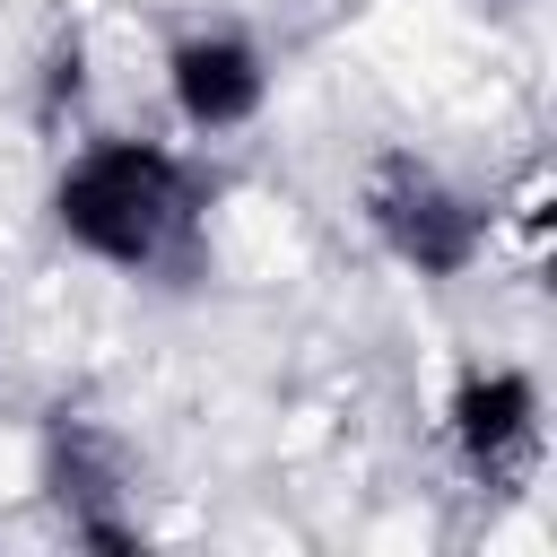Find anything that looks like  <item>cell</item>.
<instances>
[{
  "instance_id": "6da1fadb",
  "label": "cell",
  "mask_w": 557,
  "mask_h": 557,
  "mask_svg": "<svg viewBox=\"0 0 557 557\" xmlns=\"http://www.w3.org/2000/svg\"><path fill=\"white\" fill-rule=\"evenodd\" d=\"M52 218L78 252H96L113 270H157L191 235V174L157 139H96L52 183Z\"/></svg>"
},
{
  "instance_id": "7a4b0ae2",
  "label": "cell",
  "mask_w": 557,
  "mask_h": 557,
  "mask_svg": "<svg viewBox=\"0 0 557 557\" xmlns=\"http://www.w3.org/2000/svg\"><path fill=\"white\" fill-rule=\"evenodd\" d=\"M366 226L383 235V252L392 261H409L418 278H453V270H470L479 261V209L435 174V165H418V157H383L374 174H366Z\"/></svg>"
},
{
  "instance_id": "3957f363",
  "label": "cell",
  "mask_w": 557,
  "mask_h": 557,
  "mask_svg": "<svg viewBox=\"0 0 557 557\" xmlns=\"http://www.w3.org/2000/svg\"><path fill=\"white\" fill-rule=\"evenodd\" d=\"M165 87H174V113L191 131H235V122L261 113L270 70H261V52L244 35H183L174 61H165Z\"/></svg>"
},
{
  "instance_id": "277c9868",
  "label": "cell",
  "mask_w": 557,
  "mask_h": 557,
  "mask_svg": "<svg viewBox=\"0 0 557 557\" xmlns=\"http://www.w3.org/2000/svg\"><path fill=\"white\" fill-rule=\"evenodd\" d=\"M540 435V383L531 374H470L461 392H453V444L479 461V470H496L505 453H522Z\"/></svg>"
}]
</instances>
